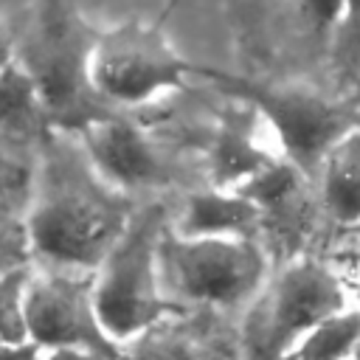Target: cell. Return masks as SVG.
I'll use <instances>...</instances> for the list:
<instances>
[{"instance_id":"1","label":"cell","mask_w":360,"mask_h":360,"mask_svg":"<svg viewBox=\"0 0 360 360\" xmlns=\"http://www.w3.org/2000/svg\"><path fill=\"white\" fill-rule=\"evenodd\" d=\"M87 152L48 138L28 214L31 253L56 270H87L112 253L129 228V202L93 172Z\"/></svg>"},{"instance_id":"2","label":"cell","mask_w":360,"mask_h":360,"mask_svg":"<svg viewBox=\"0 0 360 360\" xmlns=\"http://www.w3.org/2000/svg\"><path fill=\"white\" fill-rule=\"evenodd\" d=\"M98 34L70 0H39L17 45V62L31 76L53 127L87 129L112 115L110 101L93 84Z\"/></svg>"},{"instance_id":"3","label":"cell","mask_w":360,"mask_h":360,"mask_svg":"<svg viewBox=\"0 0 360 360\" xmlns=\"http://www.w3.org/2000/svg\"><path fill=\"white\" fill-rule=\"evenodd\" d=\"M343 309H349V298L335 270L312 259L290 264L245 321L248 360H284L309 329Z\"/></svg>"},{"instance_id":"4","label":"cell","mask_w":360,"mask_h":360,"mask_svg":"<svg viewBox=\"0 0 360 360\" xmlns=\"http://www.w3.org/2000/svg\"><path fill=\"white\" fill-rule=\"evenodd\" d=\"M160 225V205L141 211L104 262V273L96 287V315L110 338L127 340L152 329L160 318L163 301L155 270L163 242Z\"/></svg>"},{"instance_id":"5","label":"cell","mask_w":360,"mask_h":360,"mask_svg":"<svg viewBox=\"0 0 360 360\" xmlns=\"http://www.w3.org/2000/svg\"><path fill=\"white\" fill-rule=\"evenodd\" d=\"M158 270L174 295L197 304L231 307L256 292L264 278V256L248 239L163 236L158 250Z\"/></svg>"},{"instance_id":"6","label":"cell","mask_w":360,"mask_h":360,"mask_svg":"<svg viewBox=\"0 0 360 360\" xmlns=\"http://www.w3.org/2000/svg\"><path fill=\"white\" fill-rule=\"evenodd\" d=\"M188 65L172 51L158 28L127 22L98 37L93 84L107 101L135 104L166 87H180Z\"/></svg>"},{"instance_id":"7","label":"cell","mask_w":360,"mask_h":360,"mask_svg":"<svg viewBox=\"0 0 360 360\" xmlns=\"http://www.w3.org/2000/svg\"><path fill=\"white\" fill-rule=\"evenodd\" d=\"M28 335L39 346L53 349H90L107 357H118V346L96 315L93 278L51 270L48 276L28 284L25 292Z\"/></svg>"},{"instance_id":"8","label":"cell","mask_w":360,"mask_h":360,"mask_svg":"<svg viewBox=\"0 0 360 360\" xmlns=\"http://www.w3.org/2000/svg\"><path fill=\"white\" fill-rule=\"evenodd\" d=\"M242 93L267 115L292 163L307 172L323 166L326 155L352 129H357L352 110L332 104L301 87L242 84Z\"/></svg>"},{"instance_id":"9","label":"cell","mask_w":360,"mask_h":360,"mask_svg":"<svg viewBox=\"0 0 360 360\" xmlns=\"http://www.w3.org/2000/svg\"><path fill=\"white\" fill-rule=\"evenodd\" d=\"M84 152L101 177L121 186H155L169 180V163L155 152L146 135L115 112L82 129Z\"/></svg>"},{"instance_id":"10","label":"cell","mask_w":360,"mask_h":360,"mask_svg":"<svg viewBox=\"0 0 360 360\" xmlns=\"http://www.w3.org/2000/svg\"><path fill=\"white\" fill-rule=\"evenodd\" d=\"M48 127L51 118L31 76L20 62L6 65L0 70V149L25 158L48 143Z\"/></svg>"},{"instance_id":"11","label":"cell","mask_w":360,"mask_h":360,"mask_svg":"<svg viewBox=\"0 0 360 360\" xmlns=\"http://www.w3.org/2000/svg\"><path fill=\"white\" fill-rule=\"evenodd\" d=\"M259 219H262V208L248 197L205 191V194L188 197L186 214H183V236L186 239L239 236V233H248Z\"/></svg>"},{"instance_id":"12","label":"cell","mask_w":360,"mask_h":360,"mask_svg":"<svg viewBox=\"0 0 360 360\" xmlns=\"http://www.w3.org/2000/svg\"><path fill=\"white\" fill-rule=\"evenodd\" d=\"M323 202L338 225L360 222V129H352L326 155Z\"/></svg>"},{"instance_id":"13","label":"cell","mask_w":360,"mask_h":360,"mask_svg":"<svg viewBox=\"0 0 360 360\" xmlns=\"http://www.w3.org/2000/svg\"><path fill=\"white\" fill-rule=\"evenodd\" d=\"M360 343V309L349 307L309 329L284 360H352Z\"/></svg>"},{"instance_id":"14","label":"cell","mask_w":360,"mask_h":360,"mask_svg":"<svg viewBox=\"0 0 360 360\" xmlns=\"http://www.w3.org/2000/svg\"><path fill=\"white\" fill-rule=\"evenodd\" d=\"M267 163L270 160L256 149L245 121L231 118L219 127V132L214 138V149H211V169H214V177L219 186L248 180Z\"/></svg>"},{"instance_id":"15","label":"cell","mask_w":360,"mask_h":360,"mask_svg":"<svg viewBox=\"0 0 360 360\" xmlns=\"http://www.w3.org/2000/svg\"><path fill=\"white\" fill-rule=\"evenodd\" d=\"M34 200V174L31 166L11 152L0 149V225L17 222V217Z\"/></svg>"},{"instance_id":"16","label":"cell","mask_w":360,"mask_h":360,"mask_svg":"<svg viewBox=\"0 0 360 360\" xmlns=\"http://www.w3.org/2000/svg\"><path fill=\"white\" fill-rule=\"evenodd\" d=\"M28 270L17 267L0 276V340L25 343L28 321H25V292H28Z\"/></svg>"},{"instance_id":"17","label":"cell","mask_w":360,"mask_h":360,"mask_svg":"<svg viewBox=\"0 0 360 360\" xmlns=\"http://www.w3.org/2000/svg\"><path fill=\"white\" fill-rule=\"evenodd\" d=\"M124 360H200V352L186 335L152 326L135 338V343L124 352Z\"/></svg>"},{"instance_id":"18","label":"cell","mask_w":360,"mask_h":360,"mask_svg":"<svg viewBox=\"0 0 360 360\" xmlns=\"http://www.w3.org/2000/svg\"><path fill=\"white\" fill-rule=\"evenodd\" d=\"M31 253V239H28V228L20 222L11 225H0V276L25 267Z\"/></svg>"},{"instance_id":"19","label":"cell","mask_w":360,"mask_h":360,"mask_svg":"<svg viewBox=\"0 0 360 360\" xmlns=\"http://www.w3.org/2000/svg\"><path fill=\"white\" fill-rule=\"evenodd\" d=\"M338 53L346 65H360V0H346V14L340 20Z\"/></svg>"},{"instance_id":"20","label":"cell","mask_w":360,"mask_h":360,"mask_svg":"<svg viewBox=\"0 0 360 360\" xmlns=\"http://www.w3.org/2000/svg\"><path fill=\"white\" fill-rule=\"evenodd\" d=\"M304 14L318 25L326 28L332 22H340L346 14V0H301Z\"/></svg>"},{"instance_id":"21","label":"cell","mask_w":360,"mask_h":360,"mask_svg":"<svg viewBox=\"0 0 360 360\" xmlns=\"http://www.w3.org/2000/svg\"><path fill=\"white\" fill-rule=\"evenodd\" d=\"M338 253H340V259H349L352 264H360V222L343 228V233L338 239Z\"/></svg>"},{"instance_id":"22","label":"cell","mask_w":360,"mask_h":360,"mask_svg":"<svg viewBox=\"0 0 360 360\" xmlns=\"http://www.w3.org/2000/svg\"><path fill=\"white\" fill-rule=\"evenodd\" d=\"M0 360H39V343H6V340H0Z\"/></svg>"},{"instance_id":"23","label":"cell","mask_w":360,"mask_h":360,"mask_svg":"<svg viewBox=\"0 0 360 360\" xmlns=\"http://www.w3.org/2000/svg\"><path fill=\"white\" fill-rule=\"evenodd\" d=\"M48 360H112V357L98 354V352H90V349H73V346H65V349H56Z\"/></svg>"},{"instance_id":"24","label":"cell","mask_w":360,"mask_h":360,"mask_svg":"<svg viewBox=\"0 0 360 360\" xmlns=\"http://www.w3.org/2000/svg\"><path fill=\"white\" fill-rule=\"evenodd\" d=\"M14 62V48H11V39L0 31V70L6 68V65H11Z\"/></svg>"},{"instance_id":"25","label":"cell","mask_w":360,"mask_h":360,"mask_svg":"<svg viewBox=\"0 0 360 360\" xmlns=\"http://www.w3.org/2000/svg\"><path fill=\"white\" fill-rule=\"evenodd\" d=\"M354 307L360 309V281H357V287H354Z\"/></svg>"},{"instance_id":"26","label":"cell","mask_w":360,"mask_h":360,"mask_svg":"<svg viewBox=\"0 0 360 360\" xmlns=\"http://www.w3.org/2000/svg\"><path fill=\"white\" fill-rule=\"evenodd\" d=\"M352 360H360V343H357V349H354V357Z\"/></svg>"}]
</instances>
